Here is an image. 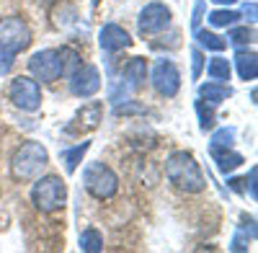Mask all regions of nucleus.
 <instances>
[{
    "instance_id": "4",
    "label": "nucleus",
    "mask_w": 258,
    "mask_h": 253,
    "mask_svg": "<svg viewBox=\"0 0 258 253\" xmlns=\"http://www.w3.org/2000/svg\"><path fill=\"white\" fill-rule=\"evenodd\" d=\"M31 204L44 215L59 212L68 204V183L59 176H36L34 186H31Z\"/></svg>"
},
{
    "instance_id": "5",
    "label": "nucleus",
    "mask_w": 258,
    "mask_h": 253,
    "mask_svg": "<svg viewBox=\"0 0 258 253\" xmlns=\"http://www.w3.org/2000/svg\"><path fill=\"white\" fill-rule=\"evenodd\" d=\"M83 183H85V192L98 202L114 199L116 192H119V176L114 173V168H109L106 163H88L85 165L83 168Z\"/></svg>"
},
{
    "instance_id": "13",
    "label": "nucleus",
    "mask_w": 258,
    "mask_h": 253,
    "mask_svg": "<svg viewBox=\"0 0 258 253\" xmlns=\"http://www.w3.org/2000/svg\"><path fill=\"white\" fill-rule=\"evenodd\" d=\"M145 78H147V59L145 57H132L124 65L121 73V88L126 91H140L145 86Z\"/></svg>"
},
{
    "instance_id": "6",
    "label": "nucleus",
    "mask_w": 258,
    "mask_h": 253,
    "mask_svg": "<svg viewBox=\"0 0 258 253\" xmlns=\"http://www.w3.org/2000/svg\"><path fill=\"white\" fill-rule=\"evenodd\" d=\"M8 98L21 111H29V114L39 111L41 109V86H39V80L26 78V75L13 78L11 86H8Z\"/></svg>"
},
{
    "instance_id": "25",
    "label": "nucleus",
    "mask_w": 258,
    "mask_h": 253,
    "mask_svg": "<svg viewBox=\"0 0 258 253\" xmlns=\"http://www.w3.org/2000/svg\"><path fill=\"white\" fill-rule=\"evenodd\" d=\"M232 142H235V126H220L212 135L209 147H232Z\"/></svg>"
},
{
    "instance_id": "17",
    "label": "nucleus",
    "mask_w": 258,
    "mask_h": 253,
    "mask_svg": "<svg viewBox=\"0 0 258 253\" xmlns=\"http://www.w3.org/2000/svg\"><path fill=\"white\" fill-rule=\"evenodd\" d=\"M230 93L232 91L225 86V83H214V80L204 83V86L199 88V98L207 101V103H212V106H217V103H222L225 98H230Z\"/></svg>"
},
{
    "instance_id": "21",
    "label": "nucleus",
    "mask_w": 258,
    "mask_h": 253,
    "mask_svg": "<svg viewBox=\"0 0 258 253\" xmlns=\"http://www.w3.org/2000/svg\"><path fill=\"white\" fill-rule=\"evenodd\" d=\"M194 109H197V114H199V130L202 132H209V130H214V121H217V114H214V109H212V103H207V101H197L194 103Z\"/></svg>"
},
{
    "instance_id": "14",
    "label": "nucleus",
    "mask_w": 258,
    "mask_h": 253,
    "mask_svg": "<svg viewBox=\"0 0 258 253\" xmlns=\"http://www.w3.org/2000/svg\"><path fill=\"white\" fill-rule=\"evenodd\" d=\"M209 150H212V158H214V163H217L220 173H232L238 165L245 163V158L240 153H235L232 147H209Z\"/></svg>"
},
{
    "instance_id": "22",
    "label": "nucleus",
    "mask_w": 258,
    "mask_h": 253,
    "mask_svg": "<svg viewBox=\"0 0 258 253\" xmlns=\"http://www.w3.org/2000/svg\"><path fill=\"white\" fill-rule=\"evenodd\" d=\"M59 52V65H62V75L68 78L80 62H83V57H80V52L75 49V47H62V49H57Z\"/></svg>"
},
{
    "instance_id": "27",
    "label": "nucleus",
    "mask_w": 258,
    "mask_h": 253,
    "mask_svg": "<svg viewBox=\"0 0 258 253\" xmlns=\"http://www.w3.org/2000/svg\"><path fill=\"white\" fill-rule=\"evenodd\" d=\"M248 240H253V238L245 235V230H238L235 238H232V243H230V250H248Z\"/></svg>"
},
{
    "instance_id": "26",
    "label": "nucleus",
    "mask_w": 258,
    "mask_h": 253,
    "mask_svg": "<svg viewBox=\"0 0 258 253\" xmlns=\"http://www.w3.org/2000/svg\"><path fill=\"white\" fill-rule=\"evenodd\" d=\"M202 68H204V54L199 49H191V78L194 80L202 75Z\"/></svg>"
},
{
    "instance_id": "31",
    "label": "nucleus",
    "mask_w": 258,
    "mask_h": 253,
    "mask_svg": "<svg viewBox=\"0 0 258 253\" xmlns=\"http://www.w3.org/2000/svg\"><path fill=\"white\" fill-rule=\"evenodd\" d=\"M243 181L245 178H230L227 183H230V188H235V192H243Z\"/></svg>"
},
{
    "instance_id": "29",
    "label": "nucleus",
    "mask_w": 258,
    "mask_h": 253,
    "mask_svg": "<svg viewBox=\"0 0 258 253\" xmlns=\"http://www.w3.org/2000/svg\"><path fill=\"white\" fill-rule=\"evenodd\" d=\"M255 176H258V168L253 165V168H250V173H248V178H245L248 192H250V199H255V197H258V192H255Z\"/></svg>"
},
{
    "instance_id": "28",
    "label": "nucleus",
    "mask_w": 258,
    "mask_h": 253,
    "mask_svg": "<svg viewBox=\"0 0 258 253\" xmlns=\"http://www.w3.org/2000/svg\"><path fill=\"white\" fill-rule=\"evenodd\" d=\"M204 11H207V6H204V3H197V6H194V18H191V29H194V31H197V29H199V24L204 21Z\"/></svg>"
},
{
    "instance_id": "19",
    "label": "nucleus",
    "mask_w": 258,
    "mask_h": 253,
    "mask_svg": "<svg viewBox=\"0 0 258 253\" xmlns=\"http://www.w3.org/2000/svg\"><path fill=\"white\" fill-rule=\"evenodd\" d=\"M194 36H197V41H199L204 49H209V52H222V49L227 47V41H225L222 36L212 34V31H207V29H197V31H194Z\"/></svg>"
},
{
    "instance_id": "30",
    "label": "nucleus",
    "mask_w": 258,
    "mask_h": 253,
    "mask_svg": "<svg viewBox=\"0 0 258 253\" xmlns=\"http://www.w3.org/2000/svg\"><path fill=\"white\" fill-rule=\"evenodd\" d=\"M243 16L250 21V24H255V16H258V8H255V3H248V6H243Z\"/></svg>"
},
{
    "instance_id": "24",
    "label": "nucleus",
    "mask_w": 258,
    "mask_h": 253,
    "mask_svg": "<svg viewBox=\"0 0 258 253\" xmlns=\"http://www.w3.org/2000/svg\"><path fill=\"white\" fill-rule=\"evenodd\" d=\"M227 41L230 44H235V47H248L250 41H253V29H248V26H230V34H227Z\"/></svg>"
},
{
    "instance_id": "2",
    "label": "nucleus",
    "mask_w": 258,
    "mask_h": 253,
    "mask_svg": "<svg viewBox=\"0 0 258 253\" xmlns=\"http://www.w3.org/2000/svg\"><path fill=\"white\" fill-rule=\"evenodd\" d=\"M31 47V29L24 18L6 16L0 18V75H8L16 54Z\"/></svg>"
},
{
    "instance_id": "9",
    "label": "nucleus",
    "mask_w": 258,
    "mask_h": 253,
    "mask_svg": "<svg viewBox=\"0 0 258 253\" xmlns=\"http://www.w3.org/2000/svg\"><path fill=\"white\" fill-rule=\"evenodd\" d=\"M68 83H70V93L78 96V98H93L98 91H101V73L96 65H80L68 75Z\"/></svg>"
},
{
    "instance_id": "20",
    "label": "nucleus",
    "mask_w": 258,
    "mask_h": 253,
    "mask_svg": "<svg viewBox=\"0 0 258 253\" xmlns=\"http://www.w3.org/2000/svg\"><path fill=\"white\" fill-rule=\"evenodd\" d=\"M207 75H209V80H214V83H225V80H230V62H227L225 57H214V59H209Z\"/></svg>"
},
{
    "instance_id": "10",
    "label": "nucleus",
    "mask_w": 258,
    "mask_h": 253,
    "mask_svg": "<svg viewBox=\"0 0 258 253\" xmlns=\"http://www.w3.org/2000/svg\"><path fill=\"white\" fill-rule=\"evenodd\" d=\"M29 73H31L34 80L54 83V80L62 75L59 52H57V49H41V52L31 54V59H29Z\"/></svg>"
},
{
    "instance_id": "16",
    "label": "nucleus",
    "mask_w": 258,
    "mask_h": 253,
    "mask_svg": "<svg viewBox=\"0 0 258 253\" xmlns=\"http://www.w3.org/2000/svg\"><path fill=\"white\" fill-rule=\"evenodd\" d=\"M88 150H91V142H88V140H83V142L75 145V147H64V150H62L64 171H68V173H75L78 165L83 163V158H85V153H88Z\"/></svg>"
},
{
    "instance_id": "23",
    "label": "nucleus",
    "mask_w": 258,
    "mask_h": 253,
    "mask_svg": "<svg viewBox=\"0 0 258 253\" xmlns=\"http://www.w3.org/2000/svg\"><path fill=\"white\" fill-rule=\"evenodd\" d=\"M80 250L85 253H98L103 250V238L96 227H88V230H83L80 233Z\"/></svg>"
},
{
    "instance_id": "1",
    "label": "nucleus",
    "mask_w": 258,
    "mask_h": 253,
    "mask_svg": "<svg viewBox=\"0 0 258 253\" xmlns=\"http://www.w3.org/2000/svg\"><path fill=\"white\" fill-rule=\"evenodd\" d=\"M165 178H168L170 186L183 192V194H202L207 188V178L202 173L197 158H194L191 153H186V150H176V153L168 155Z\"/></svg>"
},
{
    "instance_id": "15",
    "label": "nucleus",
    "mask_w": 258,
    "mask_h": 253,
    "mask_svg": "<svg viewBox=\"0 0 258 253\" xmlns=\"http://www.w3.org/2000/svg\"><path fill=\"white\" fill-rule=\"evenodd\" d=\"M232 62H235V68H238V75H240L243 80H255V78H258V57H255V52L240 47Z\"/></svg>"
},
{
    "instance_id": "12",
    "label": "nucleus",
    "mask_w": 258,
    "mask_h": 253,
    "mask_svg": "<svg viewBox=\"0 0 258 253\" xmlns=\"http://www.w3.org/2000/svg\"><path fill=\"white\" fill-rule=\"evenodd\" d=\"M101 116H103V103L101 101L83 103V109L73 116V124L68 126V132H80V130L91 132V130H96V126H98Z\"/></svg>"
},
{
    "instance_id": "32",
    "label": "nucleus",
    "mask_w": 258,
    "mask_h": 253,
    "mask_svg": "<svg viewBox=\"0 0 258 253\" xmlns=\"http://www.w3.org/2000/svg\"><path fill=\"white\" fill-rule=\"evenodd\" d=\"M212 3H217V6H232L235 0H212Z\"/></svg>"
},
{
    "instance_id": "7",
    "label": "nucleus",
    "mask_w": 258,
    "mask_h": 253,
    "mask_svg": "<svg viewBox=\"0 0 258 253\" xmlns=\"http://www.w3.org/2000/svg\"><path fill=\"white\" fill-rule=\"evenodd\" d=\"M170 8L165 3H147L142 11H140V18H137V34L140 36H153V34H160L170 26Z\"/></svg>"
},
{
    "instance_id": "3",
    "label": "nucleus",
    "mask_w": 258,
    "mask_h": 253,
    "mask_svg": "<svg viewBox=\"0 0 258 253\" xmlns=\"http://www.w3.org/2000/svg\"><path fill=\"white\" fill-rule=\"evenodd\" d=\"M47 163H49V153H47L44 145L41 142H24L11 158V176L18 183L34 181L41 171H44Z\"/></svg>"
},
{
    "instance_id": "18",
    "label": "nucleus",
    "mask_w": 258,
    "mask_h": 253,
    "mask_svg": "<svg viewBox=\"0 0 258 253\" xmlns=\"http://www.w3.org/2000/svg\"><path fill=\"white\" fill-rule=\"evenodd\" d=\"M207 21L212 26H217V29H227V26H235L240 21V13L238 11H230L227 6L225 8H220V11H212L209 16H207Z\"/></svg>"
},
{
    "instance_id": "8",
    "label": "nucleus",
    "mask_w": 258,
    "mask_h": 253,
    "mask_svg": "<svg viewBox=\"0 0 258 253\" xmlns=\"http://www.w3.org/2000/svg\"><path fill=\"white\" fill-rule=\"evenodd\" d=\"M150 80H153V88L158 91V96L163 98H173L181 91V73L173 59H158Z\"/></svg>"
},
{
    "instance_id": "11",
    "label": "nucleus",
    "mask_w": 258,
    "mask_h": 253,
    "mask_svg": "<svg viewBox=\"0 0 258 253\" xmlns=\"http://www.w3.org/2000/svg\"><path fill=\"white\" fill-rule=\"evenodd\" d=\"M98 44L106 54H116L126 47H132V39H129V34L119 24H103L98 31Z\"/></svg>"
}]
</instances>
